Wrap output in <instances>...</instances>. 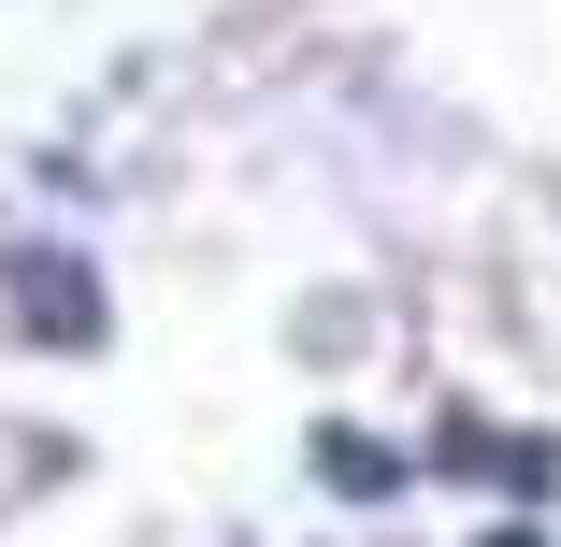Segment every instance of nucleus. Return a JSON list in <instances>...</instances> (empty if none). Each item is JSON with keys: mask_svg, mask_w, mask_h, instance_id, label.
<instances>
[{"mask_svg": "<svg viewBox=\"0 0 561 547\" xmlns=\"http://www.w3.org/2000/svg\"><path fill=\"white\" fill-rule=\"evenodd\" d=\"M0 317H15L30 346H101V332H116V317H101V274L72 246H15V260H0Z\"/></svg>", "mask_w": 561, "mask_h": 547, "instance_id": "nucleus-1", "label": "nucleus"}, {"mask_svg": "<svg viewBox=\"0 0 561 547\" xmlns=\"http://www.w3.org/2000/svg\"><path fill=\"white\" fill-rule=\"evenodd\" d=\"M432 476H504V490H547V476H561V447H547V432H490V418H446V432H432Z\"/></svg>", "mask_w": 561, "mask_h": 547, "instance_id": "nucleus-2", "label": "nucleus"}, {"mask_svg": "<svg viewBox=\"0 0 561 547\" xmlns=\"http://www.w3.org/2000/svg\"><path fill=\"white\" fill-rule=\"evenodd\" d=\"M317 476L346 490V504H389V490H403V447H375V432H346V418H331V432H317Z\"/></svg>", "mask_w": 561, "mask_h": 547, "instance_id": "nucleus-3", "label": "nucleus"}, {"mask_svg": "<svg viewBox=\"0 0 561 547\" xmlns=\"http://www.w3.org/2000/svg\"><path fill=\"white\" fill-rule=\"evenodd\" d=\"M476 547H547V533H533V518H504V533H476Z\"/></svg>", "mask_w": 561, "mask_h": 547, "instance_id": "nucleus-4", "label": "nucleus"}]
</instances>
